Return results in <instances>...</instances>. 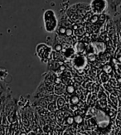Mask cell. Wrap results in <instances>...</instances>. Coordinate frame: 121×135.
<instances>
[{
	"instance_id": "obj_6",
	"label": "cell",
	"mask_w": 121,
	"mask_h": 135,
	"mask_svg": "<svg viewBox=\"0 0 121 135\" xmlns=\"http://www.w3.org/2000/svg\"><path fill=\"white\" fill-rule=\"evenodd\" d=\"M70 103L72 105H77L80 103V98L77 95H74L70 98Z\"/></svg>"
},
{
	"instance_id": "obj_10",
	"label": "cell",
	"mask_w": 121,
	"mask_h": 135,
	"mask_svg": "<svg viewBox=\"0 0 121 135\" xmlns=\"http://www.w3.org/2000/svg\"><path fill=\"white\" fill-rule=\"evenodd\" d=\"M66 91L69 95H72V94L75 92V87L71 85H69L68 86L66 87Z\"/></svg>"
},
{
	"instance_id": "obj_9",
	"label": "cell",
	"mask_w": 121,
	"mask_h": 135,
	"mask_svg": "<svg viewBox=\"0 0 121 135\" xmlns=\"http://www.w3.org/2000/svg\"><path fill=\"white\" fill-rule=\"evenodd\" d=\"M57 109V104L56 102L52 101V102H51L48 105V110L50 111H55Z\"/></svg>"
},
{
	"instance_id": "obj_5",
	"label": "cell",
	"mask_w": 121,
	"mask_h": 135,
	"mask_svg": "<svg viewBox=\"0 0 121 135\" xmlns=\"http://www.w3.org/2000/svg\"><path fill=\"white\" fill-rule=\"evenodd\" d=\"M64 90H66V87L62 84H57L54 87V91L56 95H61L64 93Z\"/></svg>"
},
{
	"instance_id": "obj_2",
	"label": "cell",
	"mask_w": 121,
	"mask_h": 135,
	"mask_svg": "<svg viewBox=\"0 0 121 135\" xmlns=\"http://www.w3.org/2000/svg\"><path fill=\"white\" fill-rule=\"evenodd\" d=\"M36 53L43 63H47L51 54V47L45 43H40L37 46Z\"/></svg>"
},
{
	"instance_id": "obj_14",
	"label": "cell",
	"mask_w": 121,
	"mask_h": 135,
	"mask_svg": "<svg viewBox=\"0 0 121 135\" xmlns=\"http://www.w3.org/2000/svg\"><path fill=\"white\" fill-rule=\"evenodd\" d=\"M117 122H118V126H119H119H121V121L118 120Z\"/></svg>"
},
{
	"instance_id": "obj_7",
	"label": "cell",
	"mask_w": 121,
	"mask_h": 135,
	"mask_svg": "<svg viewBox=\"0 0 121 135\" xmlns=\"http://www.w3.org/2000/svg\"><path fill=\"white\" fill-rule=\"evenodd\" d=\"M110 99H111V101L114 102V107H116L117 108V105H118V98L117 96L115 95V94H114L113 92L111 93V95H110Z\"/></svg>"
},
{
	"instance_id": "obj_12",
	"label": "cell",
	"mask_w": 121,
	"mask_h": 135,
	"mask_svg": "<svg viewBox=\"0 0 121 135\" xmlns=\"http://www.w3.org/2000/svg\"><path fill=\"white\" fill-rule=\"evenodd\" d=\"M74 121L76 123V124H80L83 121V118L80 115H76L74 117Z\"/></svg>"
},
{
	"instance_id": "obj_8",
	"label": "cell",
	"mask_w": 121,
	"mask_h": 135,
	"mask_svg": "<svg viewBox=\"0 0 121 135\" xmlns=\"http://www.w3.org/2000/svg\"><path fill=\"white\" fill-rule=\"evenodd\" d=\"M65 99L63 98H58V99H57V102H56V104H57V108H62L63 106L65 105Z\"/></svg>"
},
{
	"instance_id": "obj_11",
	"label": "cell",
	"mask_w": 121,
	"mask_h": 135,
	"mask_svg": "<svg viewBox=\"0 0 121 135\" xmlns=\"http://www.w3.org/2000/svg\"><path fill=\"white\" fill-rule=\"evenodd\" d=\"M8 75V71L6 70L0 69V80H4L6 78V76Z\"/></svg>"
},
{
	"instance_id": "obj_1",
	"label": "cell",
	"mask_w": 121,
	"mask_h": 135,
	"mask_svg": "<svg viewBox=\"0 0 121 135\" xmlns=\"http://www.w3.org/2000/svg\"><path fill=\"white\" fill-rule=\"evenodd\" d=\"M43 22L44 28L47 32L52 33L56 31L57 26H58V20H57V17L53 10L47 9L44 12Z\"/></svg>"
},
{
	"instance_id": "obj_13",
	"label": "cell",
	"mask_w": 121,
	"mask_h": 135,
	"mask_svg": "<svg viewBox=\"0 0 121 135\" xmlns=\"http://www.w3.org/2000/svg\"><path fill=\"white\" fill-rule=\"evenodd\" d=\"M98 96H99V99H105V98H106V95L103 92H99Z\"/></svg>"
},
{
	"instance_id": "obj_3",
	"label": "cell",
	"mask_w": 121,
	"mask_h": 135,
	"mask_svg": "<svg viewBox=\"0 0 121 135\" xmlns=\"http://www.w3.org/2000/svg\"><path fill=\"white\" fill-rule=\"evenodd\" d=\"M95 119L99 128H105L109 124V116L103 111V109H95Z\"/></svg>"
},
{
	"instance_id": "obj_4",
	"label": "cell",
	"mask_w": 121,
	"mask_h": 135,
	"mask_svg": "<svg viewBox=\"0 0 121 135\" xmlns=\"http://www.w3.org/2000/svg\"><path fill=\"white\" fill-rule=\"evenodd\" d=\"M107 8L106 0H92L90 3L91 11L95 13H101Z\"/></svg>"
}]
</instances>
